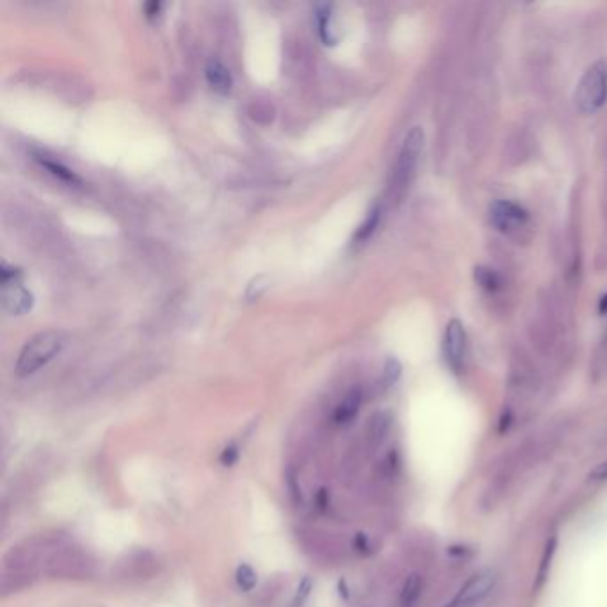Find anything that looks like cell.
I'll return each instance as SVG.
<instances>
[{
    "mask_svg": "<svg viewBox=\"0 0 607 607\" xmlns=\"http://www.w3.org/2000/svg\"><path fill=\"white\" fill-rule=\"evenodd\" d=\"M62 345H65V335L59 331H45L33 337L20 351L15 367L16 374L23 378L40 371L52 358L61 353Z\"/></svg>",
    "mask_w": 607,
    "mask_h": 607,
    "instance_id": "6da1fadb",
    "label": "cell"
},
{
    "mask_svg": "<svg viewBox=\"0 0 607 607\" xmlns=\"http://www.w3.org/2000/svg\"><path fill=\"white\" fill-rule=\"evenodd\" d=\"M422 146H424V132H422L421 127H413L408 132L406 138H404L403 148H401L396 167H394L392 173L390 193H392V196L396 198V200L403 198L404 191L408 189L411 179H413L415 167H417Z\"/></svg>",
    "mask_w": 607,
    "mask_h": 607,
    "instance_id": "7a4b0ae2",
    "label": "cell"
},
{
    "mask_svg": "<svg viewBox=\"0 0 607 607\" xmlns=\"http://www.w3.org/2000/svg\"><path fill=\"white\" fill-rule=\"evenodd\" d=\"M607 99V66L595 62L581 79L575 91V104L584 114H591L603 106Z\"/></svg>",
    "mask_w": 607,
    "mask_h": 607,
    "instance_id": "3957f363",
    "label": "cell"
},
{
    "mask_svg": "<svg viewBox=\"0 0 607 607\" xmlns=\"http://www.w3.org/2000/svg\"><path fill=\"white\" fill-rule=\"evenodd\" d=\"M495 586V574L494 572L486 570L476 574L474 577H470L465 584L462 586L458 593H456L455 598L447 603L445 607H476L486 598L491 593Z\"/></svg>",
    "mask_w": 607,
    "mask_h": 607,
    "instance_id": "277c9868",
    "label": "cell"
},
{
    "mask_svg": "<svg viewBox=\"0 0 607 607\" xmlns=\"http://www.w3.org/2000/svg\"><path fill=\"white\" fill-rule=\"evenodd\" d=\"M490 219L502 233H513L520 232L528 223L529 216L520 205L513 204V201H497L494 204L490 211Z\"/></svg>",
    "mask_w": 607,
    "mask_h": 607,
    "instance_id": "5b68a950",
    "label": "cell"
},
{
    "mask_svg": "<svg viewBox=\"0 0 607 607\" xmlns=\"http://www.w3.org/2000/svg\"><path fill=\"white\" fill-rule=\"evenodd\" d=\"M465 347H467V337L463 324L460 321L452 319L447 324L444 337V353L445 360H447L449 367L455 372H460L463 369V360H465Z\"/></svg>",
    "mask_w": 607,
    "mask_h": 607,
    "instance_id": "8992f818",
    "label": "cell"
},
{
    "mask_svg": "<svg viewBox=\"0 0 607 607\" xmlns=\"http://www.w3.org/2000/svg\"><path fill=\"white\" fill-rule=\"evenodd\" d=\"M33 306V294L22 287L20 280L2 284V308L13 316H20L30 310Z\"/></svg>",
    "mask_w": 607,
    "mask_h": 607,
    "instance_id": "52a82bcc",
    "label": "cell"
},
{
    "mask_svg": "<svg viewBox=\"0 0 607 607\" xmlns=\"http://www.w3.org/2000/svg\"><path fill=\"white\" fill-rule=\"evenodd\" d=\"M362 399H364V396H362V390L360 389H353L347 396L342 399V403L338 404L337 408H335L333 411V422L337 425H347L353 422V418L357 417L358 410H360L362 406Z\"/></svg>",
    "mask_w": 607,
    "mask_h": 607,
    "instance_id": "ba28073f",
    "label": "cell"
},
{
    "mask_svg": "<svg viewBox=\"0 0 607 607\" xmlns=\"http://www.w3.org/2000/svg\"><path fill=\"white\" fill-rule=\"evenodd\" d=\"M205 75H207L211 88L216 89L218 93H223V95H225V93H228L230 89H232V75H230L228 68H226L223 62L212 59V61L207 65Z\"/></svg>",
    "mask_w": 607,
    "mask_h": 607,
    "instance_id": "9c48e42d",
    "label": "cell"
},
{
    "mask_svg": "<svg viewBox=\"0 0 607 607\" xmlns=\"http://www.w3.org/2000/svg\"><path fill=\"white\" fill-rule=\"evenodd\" d=\"M422 595V577L418 574H410L401 589V607H413Z\"/></svg>",
    "mask_w": 607,
    "mask_h": 607,
    "instance_id": "30bf717a",
    "label": "cell"
},
{
    "mask_svg": "<svg viewBox=\"0 0 607 607\" xmlns=\"http://www.w3.org/2000/svg\"><path fill=\"white\" fill-rule=\"evenodd\" d=\"M331 6L324 4L317 9V22H319V34L326 45H335L333 29H331Z\"/></svg>",
    "mask_w": 607,
    "mask_h": 607,
    "instance_id": "8fae6325",
    "label": "cell"
},
{
    "mask_svg": "<svg viewBox=\"0 0 607 607\" xmlns=\"http://www.w3.org/2000/svg\"><path fill=\"white\" fill-rule=\"evenodd\" d=\"M474 278H476L477 285L488 292H495L501 287V278H499V274L495 273L494 269H490V267H476Z\"/></svg>",
    "mask_w": 607,
    "mask_h": 607,
    "instance_id": "7c38bea8",
    "label": "cell"
},
{
    "mask_svg": "<svg viewBox=\"0 0 607 607\" xmlns=\"http://www.w3.org/2000/svg\"><path fill=\"white\" fill-rule=\"evenodd\" d=\"M235 582L243 591H251L257 586V574L250 564H239L235 570Z\"/></svg>",
    "mask_w": 607,
    "mask_h": 607,
    "instance_id": "4fadbf2b",
    "label": "cell"
},
{
    "mask_svg": "<svg viewBox=\"0 0 607 607\" xmlns=\"http://www.w3.org/2000/svg\"><path fill=\"white\" fill-rule=\"evenodd\" d=\"M556 547H557V540H556V536H554V538H550V542L547 543L545 552H543L542 564H540V570H538V581H536V588H540V586L543 584V581L547 579V575H549L550 561H552V556L556 554Z\"/></svg>",
    "mask_w": 607,
    "mask_h": 607,
    "instance_id": "5bb4252c",
    "label": "cell"
},
{
    "mask_svg": "<svg viewBox=\"0 0 607 607\" xmlns=\"http://www.w3.org/2000/svg\"><path fill=\"white\" fill-rule=\"evenodd\" d=\"M41 162V166L47 167L48 171H52L55 177H59L61 180H65V182L68 184H80V180L77 179L75 173L73 171H69L68 167H65L62 164L54 162V160H48V159H38Z\"/></svg>",
    "mask_w": 607,
    "mask_h": 607,
    "instance_id": "9a60e30c",
    "label": "cell"
},
{
    "mask_svg": "<svg viewBox=\"0 0 607 607\" xmlns=\"http://www.w3.org/2000/svg\"><path fill=\"white\" fill-rule=\"evenodd\" d=\"M379 221V207H374L371 212H369L367 219H365L364 225L358 228L357 235H355V240H358V243H362V240L369 239V235H371L372 232H374V228L378 226Z\"/></svg>",
    "mask_w": 607,
    "mask_h": 607,
    "instance_id": "2e32d148",
    "label": "cell"
},
{
    "mask_svg": "<svg viewBox=\"0 0 607 607\" xmlns=\"http://www.w3.org/2000/svg\"><path fill=\"white\" fill-rule=\"evenodd\" d=\"M389 429V421H386L385 415H376L374 418L369 424V440L371 442H379L383 438V435Z\"/></svg>",
    "mask_w": 607,
    "mask_h": 607,
    "instance_id": "e0dca14e",
    "label": "cell"
},
{
    "mask_svg": "<svg viewBox=\"0 0 607 607\" xmlns=\"http://www.w3.org/2000/svg\"><path fill=\"white\" fill-rule=\"evenodd\" d=\"M401 376V365L399 362L394 360V358H390L389 362H386L385 365V374H383V379H385V385L390 386L394 385V383L397 382V378Z\"/></svg>",
    "mask_w": 607,
    "mask_h": 607,
    "instance_id": "ac0fdd59",
    "label": "cell"
},
{
    "mask_svg": "<svg viewBox=\"0 0 607 607\" xmlns=\"http://www.w3.org/2000/svg\"><path fill=\"white\" fill-rule=\"evenodd\" d=\"M266 289H267V282H266V278H264V277L255 278V280L251 282V284H250V287H247V292H246L247 299H257V298H260V296H262V292L266 291Z\"/></svg>",
    "mask_w": 607,
    "mask_h": 607,
    "instance_id": "d6986e66",
    "label": "cell"
},
{
    "mask_svg": "<svg viewBox=\"0 0 607 607\" xmlns=\"http://www.w3.org/2000/svg\"><path fill=\"white\" fill-rule=\"evenodd\" d=\"M237 460H239V449H237V445H228V447L223 449V452L219 455V463H221L223 467L235 465Z\"/></svg>",
    "mask_w": 607,
    "mask_h": 607,
    "instance_id": "ffe728a7",
    "label": "cell"
},
{
    "mask_svg": "<svg viewBox=\"0 0 607 607\" xmlns=\"http://www.w3.org/2000/svg\"><path fill=\"white\" fill-rule=\"evenodd\" d=\"M369 540H367V536L364 535V533H358L357 536H355V549L358 550V552H362V554H367L369 552Z\"/></svg>",
    "mask_w": 607,
    "mask_h": 607,
    "instance_id": "44dd1931",
    "label": "cell"
},
{
    "mask_svg": "<svg viewBox=\"0 0 607 607\" xmlns=\"http://www.w3.org/2000/svg\"><path fill=\"white\" fill-rule=\"evenodd\" d=\"M589 477L591 479H607V462L600 463L598 467H595V469L591 470V474H589Z\"/></svg>",
    "mask_w": 607,
    "mask_h": 607,
    "instance_id": "7402d4cb",
    "label": "cell"
},
{
    "mask_svg": "<svg viewBox=\"0 0 607 607\" xmlns=\"http://www.w3.org/2000/svg\"><path fill=\"white\" fill-rule=\"evenodd\" d=\"M160 8H162V4H159V2H152V4H146L145 6L146 16H148V18H153V16L159 15Z\"/></svg>",
    "mask_w": 607,
    "mask_h": 607,
    "instance_id": "603a6c76",
    "label": "cell"
},
{
    "mask_svg": "<svg viewBox=\"0 0 607 607\" xmlns=\"http://www.w3.org/2000/svg\"><path fill=\"white\" fill-rule=\"evenodd\" d=\"M317 502H319V508L324 509L328 506V491L326 490H321L319 491V497H317Z\"/></svg>",
    "mask_w": 607,
    "mask_h": 607,
    "instance_id": "cb8c5ba5",
    "label": "cell"
},
{
    "mask_svg": "<svg viewBox=\"0 0 607 607\" xmlns=\"http://www.w3.org/2000/svg\"><path fill=\"white\" fill-rule=\"evenodd\" d=\"M603 308L607 310V296H603L602 303H600V312H603Z\"/></svg>",
    "mask_w": 607,
    "mask_h": 607,
    "instance_id": "d4e9b609",
    "label": "cell"
}]
</instances>
